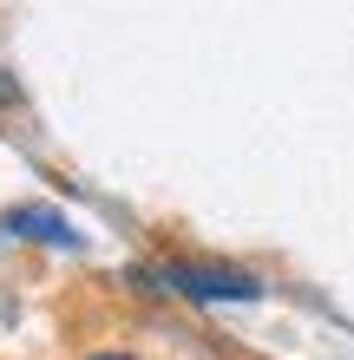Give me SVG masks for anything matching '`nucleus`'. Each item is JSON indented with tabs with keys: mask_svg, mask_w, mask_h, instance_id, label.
Here are the masks:
<instances>
[{
	"mask_svg": "<svg viewBox=\"0 0 354 360\" xmlns=\"http://www.w3.org/2000/svg\"><path fill=\"white\" fill-rule=\"evenodd\" d=\"M0 229H13V236H39V243H59V249H79V236H72V223L59 217V210H46V203H27V210H7V217H0Z\"/></svg>",
	"mask_w": 354,
	"mask_h": 360,
	"instance_id": "obj_2",
	"label": "nucleus"
},
{
	"mask_svg": "<svg viewBox=\"0 0 354 360\" xmlns=\"http://www.w3.org/2000/svg\"><path fill=\"white\" fill-rule=\"evenodd\" d=\"M86 360H138V354H118V347H106V354H86Z\"/></svg>",
	"mask_w": 354,
	"mask_h": 360,
	"instance_id": "obj_3",
	"label": "nucleus"
},
{
	"mask_svg": "<svg viewBox=\"0 0 354 360\" xmlns=\"http://www.w3.org/2000/svg\"><path fill=\"white\" fill-rule=\"evenodd\" d=\"M138 282L171 288L184 302H263V282L249 269H230V262H164V269H144Z\"/></svg>",
	"mask_w": 354,
	"mask_h": 360,
	"instance_id": "obj_1",
	"label": "nucleus"
}]
</instances>
